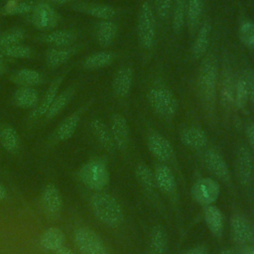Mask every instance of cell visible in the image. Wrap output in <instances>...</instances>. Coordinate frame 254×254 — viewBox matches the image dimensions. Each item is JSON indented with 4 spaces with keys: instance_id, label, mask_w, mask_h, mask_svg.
<instances>
[{
    "instance_id": "11a10c76",
    "label": "cell",
    "mask_w": 254,
    "mask_h": 254,
    "mask_svg": "<svg viewBox=\"0 0 254 254\" xmlns=\"http://www.w3.org/2000/svg\"><path fill=\"white\" fill-rule=\"evenodd\" d=\"M1 1H3V2H7V1H11V0H1Z\"/></svg>"
},
{
    "instance_id": "9c48e42d",
    "label": "cell",
    "mask_w": 254,
    "mask_h": 254,
    "mask_svg": "<svg viewBox=\"0 0 254 254\" xmlns=\"http://www.w3.org/2000/svg\"><path fill=\"white\" fill-rule=\"evenodd\" d=\"M31 40L47 47H67L79 43V33L75 29H55L38 32L31 37Z\"/></svg>"
},
{
    "instance_id": "8fae6325",
    "label": "cell",
    "mask_w": 254,
    "mask_h": 254,
    "mask_svg": "<svg viewBox=\"0 0 254 254\" xmlns=\"http://www.w3.org/2000/svg\"><path fill=\"white\" fill-rule=\"evenodd\" d=\"M82 48L81 43L67 47H48L44 52L45 64L51 70L65 66Z\"/></svg>"
},
{
    "instance_id": "7bdbcfd3",
    "label": "cell",
    "mask_w": 254,
    "mask_h": 254,
    "mask_svg": "<svg viewBox=\"0 0 254 254\" xmlns=\"http://www.w3.org/2000/svg\"><path fill=\"white\" fill-rule=\"evenodd\" d=\"M248 94V99L254 104V70L245 69L241 75Z\"/></svg>"
},
{
    "instance_id": "ac0fdd59",
    "label": "cell",
    "mask_w": 254,
    "mask_h": 254,
    "mask_svg": "<svg viewBox=\"0 0 254 254\" xmlns=\"http://www.w3.org/2000/svg\"><path fill=\"white\" fill-rule=\"evenodd\" d=\"M41 204L47 215L56 218L61 214L63 198L57 186L52 183L45 186L41 193Z\"/></svg>"
},
{
    "instance_id": "7a4b0ae2",
    "label": "cell",
    "mask_w": 254,
    "mask_h": 254,
    "mask_svg": "<svg viewBox=\"0 0 254 254\" xmlns=\"http://www.w3.org/2000/svg\"><path fill=\"white\" fill-rule=\"evenodd\" d=\"M90 207L94 216L103 224L115 227L123 220V210L118 200L109 193L96 191L90 197Z\"/></svg>"
},
{
    "instance_id": "ba28073f",
    "label": "cell",
    "mask_w": 254,
    "mask_h": 254,
    "mask_svg": "<svg viewBox=\"0 0 254 254\" xmlns=\"http://www.w3.org/2000/svg\"><path fill=\"white\" fill-rule=\"evenodd\" d=\"M137 32L141 46L146 50L152 49L156 40V21L154 11L148 2L141 5L138 14Z\"/></svg>"
},
{
    "instance_id": "5b68a950",
    "label": "cell",
    "mask_w": 254,
    "mask_h": 254,
    "mask_svg": "<svg viewBox=\"0 0 254 254\" xmlns=\"http://www.w3.org/2000/svg\"><path fill=\"white\" fill-rule=\"evenodd\" d=\"M70 68H71V66L64 67V69L50 81L47 89L41 95L38 105L33 110H31L29 112V114L26 118V124H27L28 128H31L32 126H34L42 121V119L45 116V114L47 113L48 109L54 102L57 94L61 90V87H62L65 77L67 76V73L70 70Z\"/></svg>"
},
{
    "instance_id": "ee69618b",
    "label": "cell",
    "mask_w": 254,
    "mask_h": 254,
    "mask_svg": "<svg viewBox=\"0 0 254 254\" xmlns=\"http://www.w3.org/2000/svg\"><path fill=\"white\" fill-rule=\"evenodd\" d=\"M173 0H155V9L161 19H166L172 9Z\"/></svg>"
},
{
    "instance_id": "44dd1931",
    "label": "cell",
    "mask_w": 254,
    "mask_h": 254,
    "mask_svg": "<svg viewBox=\"0 0 254 254\" xmlns=\"http://www.w3.org/2000/svg\"><path fill=\"white\" fill-rule=\"evenodd\" d=\"M117 33L118 27L112 20H98L92 28L94 41L102 48L110 47L114 43Z\"/></svg>"
},
{
    "instance_id": "836d02e7",
    "label": "cell",
    "mask_w": 254,
    "mask_h": 254,
    "mask_svg": "<svg viewBox=\"0 0 254 254\" xmlns=\"http://www.w3.org/2000/svg\"><path fill=\"white\" fill-rule=\"evenodd\" d=\"M210 31L211 28L207 22H204L199 27V30L196 34V37L191 47V54L195 59H199L202 56H204L209 45Z\"/></svg>"
},
{
    "instance_id": "2e32d148",
    "label": "cell",
    "mask_w": 254,
    "mask_h": 254,
    "mask_svg": "<svg viewBox=\"0 0 254 254\" xmlns=\"http://www.w3.org/2000/svg\"><path fill=\"white\" fill-rule=\"evenodd\" d=\"M147 145L153 156L162 162H169L175 157L173 145L164 135L159 132L153 131L149 133Z\"/></svg>"
},
{
    "instance_id": "db71d44e",
    "label": "cell",
    "mask_w": 254,
    "mask_h": 254,
    "mask_svg": "<svg viewBox=\"0 0 254 254\" xmlns=\"http://www.w3.org/2000/svg\"><path fill=\"white\" fill-rule=\"evenodd\" d=\"M219 254H235V253L232 249H225V250L221 251Z\"/></svg>"
},
{
    "instance_id": "9a60e30c",
    "label": "cell",
    "mask_w": 254,
    "mask_h": 254,
    "mask_svg": "<svg viewBox=\"0 0 254 254\" xmlns=\"http://www.w3.org/2000/svg\"><path fill=\"white\" fill-rule=\"evenodd\" d=\"M8 80L17 87H37L45 84L47 82V77L44 72L38 69L22 67L10 72Z\"/></svg>"
},
{
    "instance_id": "e575fe53",
    "label": "cell",
    "mask_w": 254,
    "mask_h": 254,
    "mask_svg": "<svg viewBox=\"0 0 254 254\" xmlns=\"http://www.w3.org/2000/svg\"><path fill=\"white\" fill-rule=\"evenodd\" d=\"M28 38V32L19 26L11 27L0 33V50L24 43Z\"/></svg>"
},
{
    "instance_id": "5bb4252c",
    "label": "cell",
    "mask_w": 254,
    "mask_h": 254,
    "mask_svg": "<svg viewBox=\"0 0 254 254\" xmlns=\"http://www.w3.org/2000/svg\"><path fill=\"white\" fill-rule=\"evenodd\" d=\"M69 10L84 14L90 17H93L97 20H112L116 14L117 10L115 7L103 4V3H94V2H87L78 0L77 2L73 3L68 7Z\"/></svg>"
},
{
    "instance_id": "f546056e",
    "label": "cell",
    "mask_w": 254,
    "mask_h": 254,
    "mask_svg": "<svg viewBox=\"0 0 254 254\" xmlns=\"http://www.w3.org/2000/svg\"><path fill=\"white\" fill-rule=\"evenodd\" d=\"M156 186L165 193L171 194L176 190V179L172 170L166 165H158L154 171Z\"/></svg>"
},
{
    "instance_id": "816d5d0a",
    "label": "cell",
    "mask_w": 254,
    "mask_h": 254,
    "mask_svg": "<svg viewBox=\"0 0 254 254\" xmlns=\"http://www.w3.org/2000/svg\"><path fill=\"white\" fill-rule=\"evenodd\" d=\"M8 70V66H7V63H2L0 62V76H2L3 74H5Z\"/></svg>"
},
{
    "instance_id": "277c9868",
    "label": "cell",
    "mask_w": 254,
    "mask_h": 254,
    "mask_svg": "<svg viewBox=\"0 0 254 254\" xmlns=\"http://www.w3.org/2000/svg\"><path fill=\"white\" fill-rule=\"evenodd\" d=\"M78 180L88 189L102 190L109 183V170L102 158H94L84 163L76 173Z\"/></svg>"
},
{
    "instance_id": "484cf974",
    "label": "cell",
    "mask_w": 254,
    "mask_h": 254,
    "mask_svg": "<svg viewBox=\"0 0 254 254\" xmlns=\"http://www.w3.org/2000/svg\"><path fill=\"white\" fill-rule=\"evenodd\" d=\"M133 70L129 66L119 68L112 78V91L117 97H126L132 87Z\"/></svg>"
},
{
    "instance_id": "d590c367",
    "label": "cell",
    "mask_w": 254,
    "mask_h": 254,
    "mask_svg": "<svg viewBox=\"0 0 254 254\" xmlns=\"http://www.w3.org/2000/svg\"><path fill=\"white\" fill-rule=\"evenodd\" d=\"M168 248V235L164 227L155 226L149 239V252L150 254H165Z\"/></svg>"
},
{
    "instance_id": "c3c4849f",
    "label": "cell",
    "mask_w": 254,
    "mask_h": 254,
    "mask_svg": "<svg viewBox=\"0 0 254 254\" xmlns=\"http://www.w3.org/2000/svg\"><path fill=\"white\" fill-rule=\"evenodd\" d=\"M56 254H73V252L66 246L63 245L62 247H60L58 250L55 251Z\"/></svg>"
},
{
    "instance_id": "30bf717a",
    "label": "cell",
    "mask_w": 254,
    "mask_h": 254,
    "mask_svg": "<svg viewBox=\"0 0 254 254\" xmlns=\"http://www.w3.org/2000/svg\"><path fill=\"white\" fill-rule=\"evenodd\" d=\"M74 243L81 254H107L104 242L91 228L82 226L73 234Z\"/></svg>"
},
{
    "instance_id": "b9f144b4",
    "label": "cell",
    "mask_w": 254,
    "mask_h": 254,
    "mask_svg": "<svg viewBox=\"0 0 254 254\" xmlns=\"http://www.w3.org/2000/svg\"><path fill=\"white\" fill-rule=\"evenodd\" d=\"M248 94L242 77L236 79L234 89V105L238 108H243L248 101Z\"/></svg>"
},
{
    "instance_id": "681fc988",
    "label": "cell",
    "mask_w": 254,
    "mask_h": 254,
    "mask_svg": "<svg viewBox=\"0 0 254 254\" xmlns=\"http://www.w3.org/2000/svg\"><path fill=\"white\" fill-rule=\"evenodd\" d=\"M7 197V190L3 184L0 183V201L4 200Z\"/></svg>"
},
{
    "instance_id": "7402d4cb",
    "label": "cell",
    "mask_w": 254,
    "mask_h": 254,
    "mask_svg": "<svg viewBox=\"0 0 254 254\" xmlns=\"http://www.w3.org/2000/svg\"><path fill=\"white\" fill-rule=\"evenodd\" d=\"M0 145L10 155H18L21 151V138L14 126L7 122L0 123Z\"/></svg>"
},
{
    "instance_id": "8d00e7d4",
    "label": "cell",
    "mask_w": 254,
    "mask_h": 254,
    "mask_svg": "<svg viewBox=\"0 0 254 254\" xmlns=\"http://www.w3.org/2000/svg\"><path fill=\"white\" fill-rule=\"evenodd\" d=\"M203 10V0H188L187 1V17L186 22L190 29L193 30L197 27Z\"/></svg>"
},
{
    "instance_id": "60d3db41",
    "label": "cell",
    "mask_w": 254,
    "mask_h": 254,
    "mask_svg": "<svg viewBox=\"0 0 254 254\" xmlns=\"http://www.w3.org/2000/svg\"><path fill=\"white\" fill-rule=\"evenodd\" d=\"M240 42L248 49H254V22L243 21L238 29Z\"/></svg>"
},
{
    "instance_id": "7c38bea8",
    "label": "cell",
    "mask_w": 254,
    "mask_h": 254,
    "mask_svg": "<svg viewBox=\"0 0 254 254\" xmlns=\"http://www.w3.org/2000/svg\"><path fill=\"white\" fill-rule=\"evenodd\" d=\"M192 198L200 205L207 206L213 204L219 196L220 187L211 178H201L197 180L190 190Z\"/></svg>"
},
{
    "instance_id": "d6a6232c",
    "label": "cell",
    "mask_w": 254,
    "mask_h": 254,
    "mask_svg": "<svg viewBox=\"0 0 254 254\" xmlns=\"http://www.w3.org/2000/svg\"><path fill=\"white\" fill-rule=\"evenodd\" d=\"M0 53L12 62L16 60H33L37 58L36 50L24 43L2 49L0 50Z\"/></svg>"
},
{
    "instance_id": "6da1fadb",
    "label": "cell",
    "mask_w": 254,
    "mask_h": 254,
    "mask_svg": "<svg viewBox=\"0 0 254 254\" xmlns=\"http://www.w3.org/2000/svg\"><path fill=\"white\" fill-rule=\"evenodd\" d=\"M217 82H218V69L215 58L210 55L206 57L199 69L198 74V93L200 96L201 103L204 108L211 112L214 109L216 102L217 93Z\"/></svg>"
},
{
    "instance_id": "4dcf8cb0",
    "label": "cell",
    "mask_w": 254,
    "mask_h": 254,
    "mask_svg": "<svg viewBox=\"0 0 254 254\" xmlns=\"http://www.w3.org/2000/svg\"><path fill=\"white\" fill-rule=\"evenodd\" d=\"M64 243V234L59 227L52 226L44 231L40 237V245L45 250L56 251Z\"/></svg>"
},
{
    "instance_id": "74e56055",
    "label": "cell",
    "mask_w": 254,
    "mask_h": 254,
    "mask_svg": "<svg viewBox=\"0 0 254 254\" xmlns=\"http://www.w3.org/2000/svg\"><path fill=\"white\" fill-rule=\"evenodd\" d=\"M235 81L230 73L224 75L220 87V100L224 107L234 105V89Z\"/></svg>"
},
{
    "instance_id": "f6af8a7d",
    "label": "cell",
    "mask_w": 254,
    "mask_h": 254,
    "mask_svg": "<svg viewBox=\"0 0 254 254\" xmlns=\"http://www.w3.org/2000/svg\"><path fill=\"white\" fill-rule=\"evenodd\" d=\"M33 2L37 3V2H44V3H48L54 7H66L68 8L70 5H72L73 3L77 2L78 0H32Z\"/></svg>"
},
{
    "instance_id": "603a6c76",
    "label": "cell",
    "mask_w": 254,
    "mask_h": 254,
    "mask_svg": "<svg viewBox=\"0 0 254 254\" xmlns=\"http://www.w3.org/2000/svg\"><path fill=\"white\" fill-rule=\"evenodd\" d=\"M236 174L241 184L248 185L251 182L253 160L249 149L245 146H241L236 154Z\"/></svg>"
},
{
    "instance_id": "f35d334b",
    "label": "cell",
    "mask_w": 254,
    "mask_h": 254,
    "mask_svg": "<svg viewBox=\"0 0 254 254\" xmlns=\"http://www.w3.org/2000/svg\"><path fill=\"white\" fill-rule=\"evenodd\" d=\"M135 176L139 184L147 190H153L156 188L154 172L145 164H138L135 170Z\"/></svg>"
},
{
    "instance_id": "83f0119b",
    "label": "cell",
    "mask_w": 254,
    "mask_h": 254,
    "mask_svg": "<svg viewBox=\"0 0 254 254\" xmlns=\"http://www.w3.org/2000/svg\"><path fill=\"white\" fill-rule=\"evenodd\" d=\"M204 221L209 231L217 238H221L224 230V218L221 210L213 204L207 205L203 210Z\"/></svg>"
},
{
    "instance_id": "e0dca14e",
    "label": "cell",
    "mask_w": 254,
    "mask_h": 254,
    "mask_svg": "<svg viewBox=\"0 0 254 254\" xmlns=\"http://www.w3.org/2000/svg\"><path fill=\"white\" fill-rule=\"evenodd\" d=\"M230 232L233 240L239 245H247L254 240V227L243 215L234 214L231 216Z\"/></svg>"
},
{
    "instance_id": "f1b7e54d",
    "label": "cell",
    "mask_w": 254,
    "mask_h": 254,
    "mask_svg": "<svg viewBox=\"0 0 254 254\" xmlns=\"http://www.w3.org/2000/svg\"><path fill=\"white\" fill-rule=\"evenodd\" d=\"M180 139L184 146L193 150L202 149L207 143L205 132L198 127L185 128L180 133Z\"/></svg>"
},
{
    "instance_id": "bcb514c9",
    "label": "cell",
    "mask_w": 254,
    "mask_h": 254,
    "mask_svg": "<svg viewBox=\"0 0 254 254\" xmlns=\"http://www.w3.org/2000/svg\"><path fill=\"white\" fill-rule=\"evenodd\" d=\"M246 137L250 146L254 149V123H249L246 127Z\"/></svg>"
},
{
    "instance_id": "7dc6e473",
    "label": "cell",
    "mask_w": 254,
    "mask_h": 254,
    "mask_svg": "<svg viewBox=\"0 0 254 254\" xmlns=\"http://www.w3.org/2000/svg\"><path fill=\"white\" fill-rule=\"evenodd\" d=\"M184 254H207V248L203 245H198L187 250Z\"/></svg>"
},
{
    "instance_id": "f907efd6",
    "label": "cell",
    "mask_w": 254,
    "mask_h": 254,
    "mask_svg": "<svg viewBox=\"0 0 254 254\" xmlns=\"http://www.w3.org/2000/svg\"><path fill=\"white\" fill-rule=\"evenodd\" d=\"M240 254H254V245L245 247V248L240 252Z\"/></svg>"
},
{
    "instance_id": "cb8c5ba5",
    "label": "cell",
    "mask_w": 254,
    "mask_h": 254,
    "mask_svg": "<svg viewBox=\"0 0 254 254\" xmlns=\"http://www.w3.org/2000/svg\"><path fill=\"white\" fill-rule=\"evenodd\" d=\"M115 59L116 54L111 51H97L87 55L80 62V67L84 70H96L104 68L111 65Z\"/></svg>"
},
{
    "instance_id": "3957f363",
    "label": "cell",
    "mask_w": 254,
    "mask_h": 254,
    "mask_svg": "<svg viewBox=\"0 0 254 254\" xmlns=\"http://www.w3.org/2000/svg\"><path fill=\"white\" fill-rule=\"evenodd\" d=\"M95 97H90L80 104L75 110L66 115L53 130L46 142V147L51 148L58 144L64 143L69 140L78 128V125L83 117L84 113L90 108L94 103Z\"/></svg>"
},
{
    "instance_id": "ffe728a7",
    "label": "cell",
    "mask_w": 254,
    "mask_h": 254,
    "mask_svg": "<svg viewBox=\"0 0 254 254\" xmlns=\"http://www.w3.org/2000/svg\"><path fill=\"white\" fill-rule=\"evenodd\" d=\"M40 97L41 94L37 87L19 86L13 91L10 98V104L14 107L31 111L38 105Z\"/></svg>"
},
{
    "instance_id": "8992f818",
    "label": "cell",
    "mask_w": 254,
    "mask_h": 254,
    "mask_svg": "<svg viewBox=\"0 0 254 254\" xmlns=\"http://www.w3.org/2000/svg\"><path fill=\"white\" fill-rule=\"evenodd\" d=\"M23 19L38 32H49L59 27L62 16L56 7L48 3L37 2L32 11Z\"/></svg>"
},
{
    "instance_id": "d4e9b609",
    "label": "cell",
    "mask_w": 254,
    "mask_h": 254,
    "mask_svg": "<svg viewBox=\"0 0 254 254\" xmlns=\"http://www.w3.org/2000/svg\"><path fill=\"white\" fill-rule=\"evenodd\" d=\"M204 162L209 171L223 182L230 180V171L224 158L215 150L210 149L204 154Z\"/></svg>"
},
{
    "instance_id": "f5cc1de1",
    "label": "cell",
    "mask_w": 254,
    "mask_h": 254,
    "mask_svg": "<svg viewBox=\"0 0 254 254\" xmlns=\"http://www.w3.org/2000/svg\"><path fill=\"white\" fill-rule=\"evenodd\" d=\"M0 62H2V63H7V64L12 63V61H10V60H9V59H7L6 57H4L1 53H0Z\"/></svg>"
},
{
    "instance_id": "52a82bcc",
    "label": "cell",
    "mask_w": 254,
    "mask_h": 254,
    "mask_svg": "<svg viewBox=\"0 0 254 254\" xmlns=\"http://www.w3.org/2000/svg\"><path fill=\"white\" fill-rule=\"evenodd\" d=\"M148 101L154 111L164 118H173L178 111L174 93L165 86H155L148 91Z\"/></svg>"
},
{
    "instance_id": "4fadbf2b",
    "label": "cell",
    "mask_w": 254,
    "mask_h": 254,
    "mask_svg": "<svg viewBox=\"0 0 254 254\" xmlns=\"http://www.w3.org/2000/svg\"><path fill=\"white\" fill-rule=\"evenodd\" d=\"M79 86H80L79 82H72L67 86H65L64 89H61L57 94L54 102L48 109L47 113L43 117L41 123L46 124L53 121L55 118H57L73 100V98L75 97L78 91Z\"/></svg>"
},
{
    "instance_id": "1f68e13d",
    "label": "cell",
    "mask_w": 254,
    "mask_h": 254,
    "mask_svg": "<svg viewBox=\"0 0 254 254\" xmlns=\"http://www.w3.org/2000/svg\"><path fill=\"white\" fill-rule=\"evenodd\" d=\"M35 2L32 0H11L4 2L2 6H0V16H21L24 17L29 14Z\"/></svg>"
},
{
    "instance_id": "d6986e66",
    "label": "cell",
    "mask_w": 254,
    "mask_h": 254,
    "mask_svg": "<svg viewBox=\"0 0 254 254\" xmlns=\"http://www.w3.org/2000/svg\"><path fill=\"white\" fill-rule=\"evenodd\" d=\"M109 129L114 147L119 151H125L129 144V126L126 118L120 113L113 114Z\"/></svg>"
},
{
    "instance_id": "ab89813d",
    "label": "cell",
    "mask_w": 254,
    "mask_h": 254,
    "mask_svg": "<svg viewBox=\"0 0 254 254\" xmlns=\"http://www.w3.org/2000/svg\"><path fill=\"white\" fill-rule=\"evenodd\" d=\"M187 17V1L186 0H177L173 9V19L172 26L173 30L176 33L182 31L186 24Z\"/></svg>"
},
{
    "instance_id": "4316f807",
    "label": "cell",
    "mask_w": 254,
    "mask_h": 254,
    "mask_svg": "<svg viewBox=\"0 0 254 254\" xmlns=\"http://www.w3.org/2000/svg\"><path fill=\"white\" fill-rule=\"evenodd\" d=\"M89 128L93 138L101 148H103L107 152H112L115 149L110 129L101 119H91L89 122Z\"/></svg>"
}]
</instances>
